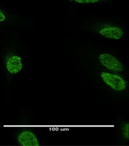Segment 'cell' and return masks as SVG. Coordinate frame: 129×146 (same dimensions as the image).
<instances>
[{"mask_svg": "<svg viewBox=\"0 0 129 146\" xmlns=\"http://www.w3.org/2000/svg\"><path fill=\"white\" fill-rule=\"evenodd\" d=\"M4 64L7 72L11 75L18 74L23 68L22 58L14 52H9L6 55Z\"/></svg>", "mask_w": 129, "mask_h": 146, "instance_id": "3", "label": "cell"}, {"mask_svg": "<svg viewBox=\"0 0 129 146\" xmlns=\"http://www.w3.org/2000/svg\"><path fill=\"white\" fill-rule=\"evenodd\" d=\"M123 137L125 139H128V123H126L122 129Z\"/></svg>", "mask_w": 129, "mask_h": 146, "instance_id": "8", "label": "cell"}, {"mask_svg": "<svg viewBox=\"0 0 129 146\" xmlns=\"http://www.w3.org/2000/svg\"><path fill=\"white\" fill-rule=\"evenodd\" d=\"M7 19V16L6 13L0 8V23H4L6 22Z\"/></svg>", "mask_w": 129, "mask_h": 146, "instance_id": "7", "label": "cell"}, {"mask_svg": "<svg viewBox=\"0 0 129 146\" xmlns=\"http://www.w3.org/2000/svg\"><path fill=\"white\" fill-rule=\"evenodd\" d=\"M98 60L103 66L110 71L121 72L124 70V66L118 58L108 52H102L98 56Z\"/></svg>", "mask_w": 129, "mask_h": 146, "instance_id": "4", "label": "cell"}, {"mask_svg": "<svg viewBox=\"0 0 129 146\" xmlns=\"http://www.w3.org/2000/svg\"><path fill=\"white\" fill-rule=\"evenodd\" d=\"M102 81L111 89L116 92H123L127 89V82L120 75L109 72L100 73Z\"/></svg>", "mask_w": 129, "mask_h": 146, "instance_id": "1", "label": "cell"}, {"mask_svg": "<svg viewBox=\"0 0 129 146\" xmlns=\"http://www.w3.org/2000/svg\"><path fill=\"white\" fill-rule=\"evenodd\" d=\"M96 32L101 37L114 41L121 40L124 31L120 26L110 23H102L96 28Z\"/></svg>", "mask_w": 129, "mask_h": 146, "instance_id": "2", "label": "cell"}, {"mask_svg": "<svg viewBox=\"0 0 129 146\" xmlns=\"http://www.w3.org/2000/svg\"><path fill=\"white\" fill-rule=\"evenodd\" d=\"M72 3L77 5H93L103 2L105 0H69Z\"/></svg>", "mask_w": 129, "mask_h": 146, "instance_id": "6", "label": "cell"}, {"mask_svg": "<svg viewBox=\"0 0 129 146\" xmlns=\"http://www.w3.org/2000/svg\"><path fill=\"white\" fill-rule=\"evenodd\" d=\"M17 142L22 146H38L40 143L37 137L30 131H23L17 136Z\"/></svg>", "mask_w": 129, "mask_h": 146, "instance_id": "5", "label": "cell"}]
</instances>
